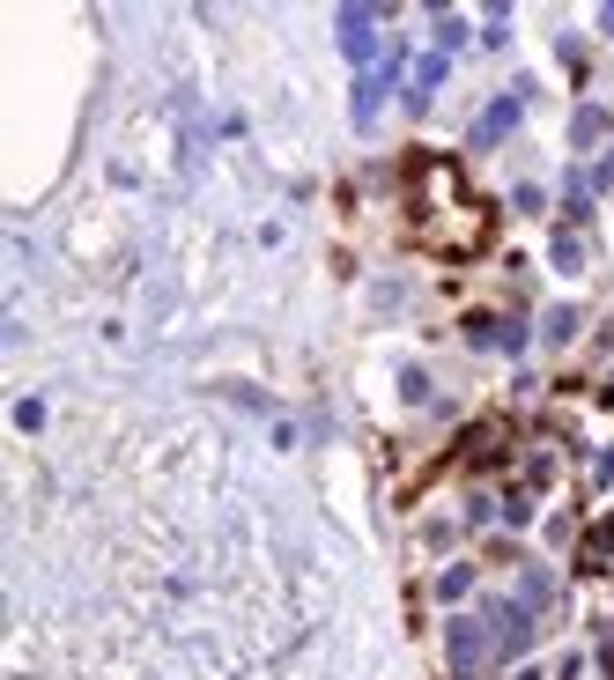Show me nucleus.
Masks as SVG:
<instances>
[{
	"label": "nucleus",
	"instance_id": "7ed1b4c3",
	"mask_svg": "<svg viewBox=\"0 0 614 680\" xmlns=\"http://www.w3.org/2000/svg\"><path fill=\"white\" fill-rule=\"evenodd\" d=\"M341 52H348L356 67L378 52V15H370V8H341Z\"/></svg>",
	"mask_w": 614,
	"mask_h": 680
},
{
	"label": "nucleus",
	"instance_id": "0eeeda50",
	"mask_svg": "<svg viewBox=\"0 0 614 680\" xmlns=\"http://www.w3.org/2000/svg\"><path fill=\"white\" fill-rule=\"evenodd\" d=\"M555 267L578 274V267H585V244H578V237H555Z\"/></svg>",
	"mask_w": 614,
	"mask_h": 680
},
{
	"label": "nucleus",
	"instance_id": "39448f33",
	"mask_svg": "<svg viewBox=\"0 0 614 680\" xmlns=\"http://www.w3.org/2000/svg\"><path fill=\"white\" fill-rule=\"evenodd\" d=\"M437 82H444V52H430V60L415 67V89H407V104L422 111V104H430V89H437Z\"/></svg>",
	"mask_w": 614,
	"mask_h": 680
},
{
	"label": "nucleus",
	"instance_id": "1a4fd4ad",
	"mask_svg": "<svg viewBox=\"0 0 614 680\" xmlns=\"http://www.w3.org/2000/svg\"><path fill=\"white\" fill-rule=\"evenodd\" d=\"M570 333H578V311H570V304H563V311H548V340H555V348H563Z\"/></svg>",
	"mask_w": 614,
	"mask_h": 680
},
{
	"label": "nucleus",
	"instance_id": "9d476101",
	"mask_svg": "<svg viewBox=\"0 0 614 680\" xmlns=\"http://www.w3.org/2000/svg\"><path fill=\"white\" fill-rule=\"evenodd\" d=\"M570 134H578V141H600V134H607V119H600V111H578V126H570Z\"/></svg>",
	"mask_w": 614,
	"mask_h": 680
},
{
	"label": "nucleus",
	"instance_id": "423d86ee",
	"mask_svg": "<svg viewBox=\"0 0 614 680\" xmlns=\"http://www.w3.org/2000/svg\"><path fill=\"white\" fill-rule=\"evenodd\" d=\"M474 592V570H467V562H459V570H444L437 577V599H467Z\"/></svg>",
	"mask_w": 614,
	"mask_h": 680
},
{
	"label": "nucleus",
	"instance_id": "20e7f679",
	"mask_svg": "<svg viewBox=\"0 0 614 680\" xmlns=\"http://www.w3.org/2000/svg\"><path fill=\"white\" fill-rule=\"evenodd\" d=\"M393 74H400V52H393V60H385L378 74H363V82H356V126H370V119H378V97L393 89Z\"/></svg>",
	"mask_w": 614,
	"mask_h": 680
},
{
	"label": "nucleus",
	"instance_id": "6e6552de",
	"mask_svg": "<svg viewBox=\"0 0 614 680\" xmlns=\"http://www.w3.org/2000/svg\"><path fill=\"white\" fill-rule=\"evenodd\" d=\"M452 45H467V23H459V15H437V52H452Z\"/></svg>",
	"mask_w": 614,
	"mask_h": 680
},
{
	"label": "nucleus",
	"instance_id": "9b49d317",
	"mask_svg": "<svg viewBox=\"0 0 614 680\" xmlns=\"http://www.w3.org/2000/svg\"><path fill=\"white\" fill-rule=\"evenodd\" d=\"M600 30H614V8H600Z\"/></svg>",
	"mask_w": 614,
	"mask_h": 680
},
{
	"label": "nucleus",
	"instance_id": "f03ea898",
	"mask_svg": "<svg viewBox=\"0 0 614 680\" xmlns=\"http://www.w3.org/2000/svg\"><path fill=\"white\" fill-rule=\"evenodd\" d=\"M526 97H533V82H518L511 97H496L489 111H481V119H474V148H496V141H504L511 126H518V111H526Z\"/></svg>",
	"mask_w": 614,
	"mask_h": 680
},
{
	"label": "nucleus",
	"instance_id": "f257e3e1",
	"mask_svg": "<svg viewBox=\"0 0 614 680\" xmlns=\"http://www.w3.org/2000/svg\"><path fill=\"white\" fill-rule=\"evenodd\" d=\"M444 651H452V673H459V680L481 673V658L496 651V644H489V621H452V629H444Z\"/></svg>",
	"mask_w": 614,
	"mask_h": 680
}]
</instances>
